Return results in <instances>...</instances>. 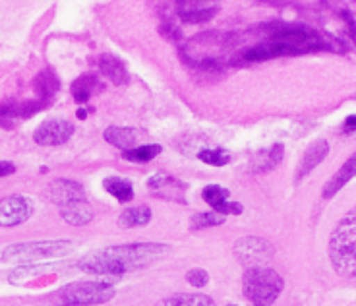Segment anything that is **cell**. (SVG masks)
Returning <instances> with one entry per match:
<instances>
[{
  "label": "cell",
  "instance_id": "2e32d148",
  "mask_svg": "<svg viewBox=\"0 0 356 306\" xmlns=\"http://www.w3.org/2000/svg\"><path fill=\"white\" fill-rule=\"evenodd\" d=\"M283 155H285V145L283 144H273L267 150H261V152L252 159V167L250 171L252 172H269L275 169L279 163L283 161Z\"/></svg>",
  "mask_w": 356,
  "mask_h": 306
},
{
  "label": "cell",
  "instance_id": "9c48e42d",
  "mask_svg": "<svg viewBox=\"0 0 356 306\" xmlns=\"http://www.w3.org/2000/svg\"><path fill=\"white\" fill-rule=\"evenodd\" d=\"M74 134V124L64 118H51L41 122L33 132V140L39 145H63Z\"/></svg>",
  "mask_w": 356,
  "mask_h": 306
},
{
  "label": "cell",
  "instance_id": "5b68a950",
  "mask_svg": "<svg viewBox=\"0 0 356 306\" xmlns=\"http://www.w3.org/2000/svg\"><path fill=\"white\" fill-rule=\"evenodd\" d=\"M115 297V289L103 281H76L51 297L53 306H95Z\"/></svg>",
  "mask_w": 356,
  "mask_h": 306
},
{
  "label": "cell",
  "instance_id": "5bb4252c",
  "mask_svg": "<svg viewBox=\"0 0 356 306\" xmlns=\"http://www.w3.org/2000/svg\"><path fill=\"white\" fill-rule=\"evenodd\" d=\"M355 177H356V153H353L347 161L341 165V169H339V171L335 172L327 182H325V186H323V190H321V196H323V198H333L339 190L343 188L348 180L355 179Z\"/></svg>",
  "mask_w": 356,
  "mask_h": 306
},
{
  "label": "cell",
  "instance_id": "7a4b0ae2",
  "mask_svg": "<svg viewBox=\"0 0 356 306\" xmlns=\"http://www.w3.org/2000/svg\"><path fill=\"white\" fill-rule=\"evenodd\" d=\"M169 252V246L161 243L120 244V246L99 248L95 252L88 254L86 258H81L78 266L86 273L120 280L128 271L143 270Z\"/></svg>",
  "mask_w": 356,
  "mask_h": 306
},
{
  "label": "cell",
  "instance_id": "7402d4cb",
  "mask_svg": "<svg viewBox=\"0 0 356 306\" xmlns=\"http://www.w3.org/2000/svg\"><path fill=\"white\" fill-rule=\"evenodd\" d=\"M152 221V209L147 206H136L126 209L118 217V225L122 229H136V227L147 225Z\"/></svg>",
  "mask_w": 356,
  "mask_h": 306
},
{
  "label": "cell",
  "instance_id": "cb8c5ba5",
  "mask_svg": "<svg viewBox=\"0 0 356 306\" xmlns=\"http://www.w3.org/2000/svg\"><path fill=\"white\" fill-rule=\"evenodd\" d=\"M103 186L111 196H115L118 202H130L134 198V186L128 179L120 177H108L103 180Z\"/></svg>",
  "mask_w": 356,
  "mask_h": 306
},
{
  "label": "cell",
  "instance_id": "603a6c76",
  "mask_svg": "<svg viewBox=\"0 0 356 306\" xmlns=\"http://www.w3.org/2000/svg\"><path fill=\"white\" fill-rule=\"evenodd\" d=\"M157 306H215V300L204 293H178L163 298Z\"/></svg>",
  "mask_w": 356,
  "mask_h": 306
},
{
  "label": "cell",
  "instance_id": "ba28073f",
  "mask_svg": "<svg viewBox=\"0 0 356 306\" xmlns=\"http://www.w3.org/2000/svg\"><path fill=\"white\" fill-rule=\"evenodd\" d=\"M33 216V204L26 196H6L0 202V225L18 227Z\"/></svg>",
  "mask_w": 356,
  "mask_h": 306
},
{
  "label": "cell",
  "instance_id": "e0dca14e",
  "mask_svg": "<svg viewBox=\"0 0 356 306\" xmlns=\"http://www.w3.org/2000/svg\"><path fill=\"white\" fill-rule=\"evenodd\" d=\"M33 88H35L37 99L49 107L51 101L54 99V95L60 90V81H58L53 70H41V72L37 74L35 80H33Z\"/></svg>",
  "mask_w": 356,
  "mask_h": 306
},
{
  "label": "cell",
  "instance_id": "52a82bcc",
  "mask_svg": "<svg viewBox=\"0 0 356 306\" xmlns=\"http://www.w3.org/2000/svg\"><path fill=\"white\" fill-rule=\"evenodd\" d=\"M236 258L246 268H266V264L273 258V246L266 239L259 236H242L234 244Z\"/></svg>",
  "mask_w": 356,
  "mask_h": 306
},
{
  "label": "cell",
  "instance_id": "44dd1931",
  "mask_svg": "<svg viewBox=\"0 0 356 306\" xmlns=\"http://www.w3.org/2000/svg\"><path fill=\"white\" fill-rule=\"evenodd\" d=\"M97 88H101L97 76L95 74H83L72 83V95H74L76 103L83 105V103H88L91 99V95L95 93Z\"/></svg>",
  "mask_w": 356,
  "mask_h": 306
},
{
  "label": "cell",
  "instance_id": "83f0119b",
  "mask_svg": "<svg viewBox=\"0 0 356 306\" xmlns=\"http://www.w3.org/2000/svg\"><path fill=\"white\" fill-rule=\"evenodd\" d=\"M186 281L192 285V287L196 289H202L207 285V281H209V273L205 270H200V268H196V270H190L186 273Z\"/></svg>",
  "mask_w": 356,
  "mask_h": 306
},
{
  "label": "cell",
  "instance_id": "7c38bea8",
  "mask_svg": "<svg viewBox=\"0 0 356 306\" xmlns=\"http://www.w3.org/2000/svg\"><path fill=\"white\" fill-rule=\"evenodd\" d=\"M147 186L152 192H155L157 196L161 198H167V200H177V202H186L184 198V190L186 186L180 182L175 177H169V175H165V172H159V175H153L149 182H147Z\"/></svg>",
  "mask_w": 356,
  "mask_h": 306
},
{
  "label": "cell",
  "instance_id": "9a60e30c",
  "mask_svg": "<svg viewBox=\"0 0 356 306\" xmlns=\"http://www.w3.org/2000/svg\"><path fill=\"white\" fill-rule=\"evenodd\" d=\"M99 70L105 74L115 86H126L130 81V72H128L126 64L115 54H101Z\"/></svg>",
  "mask_w": 356,
  "mask_h": 306
},
{
  "label": "cell",
  "instance_id": "3957f363",
  "mask_svg": "<svg viewBox=\"0 0 356 306\" xmlns=\"http://www.w3.org/2000/svg\"><path fill=\"white\" fill-rule=\"evenodd\" d=\"M330 258L343 277H356V207L343 217L331 233Z\"/></svg>",
  "mask_w": 356,
  "mask_h": 306
},
{
  "label": "cell",
  "instance_id": "1f68e13d",
  "mask_svg": "<svg viewBox=\"0 0 356 306\" xmlns=\"http://www.w3.org/2000/svg\"><path fill=\"white\" fill-rule=\"evenodd\" d=\"M78 117L86 118V111H78Z\"/></svg>",
  "mask_w": 356,
  "mask_h": 306
},
{
  "label": "cell",
  "instance_id": "ac0fdd59",
  "mask_svg": "<svg viewBox=\"0 0 356 306\" xmlns=\"http://www.w3.org/2000/svg\"><path fill=\"white\" fill-rule=\"evenodd\" d=\"M180 8H182L178 10L180 19L186 24H194V26L209 22L219 12V6H205L200 2H186V4H180Z\"/></svg>",
  "mask_w": 356,
  "mask_h": 306
},
{
  "label": "cell",
  "instance_id": "30bf717a",
  "mask_svg": "<svg viewBox=\"0 0 356 306\" xmlns=\"http://www.w3.org/2000/svg\"><path fill=\"white\" fill-rule=\"evenodd\" d=\"M49 200L60 207L74 202H86V190L78 180L58 179L49 186Z\"/></svg>",
  "mask_w": 356,
  "mask_h": 306
},
{
  "label": "cell",
  "instance_id": "8fae6325",
  "mask_svg": "<svg viewBox=\"0 0 356 306\" xmlns=\"http://www.w3.org/2000/svg\"><path fill=\"white\" fill-rule=\"evenodd\" d=\"M204 200L209 204V206L213 207V211L217 214H221V216H241L242 214V204H236V202H231L229 196H231V192L227 188H222L219 184H209V186H205L204 188Z\"/></svg>",
  "mask_w": 356,
  "mask_h": 306
},
{
  "label": "cell",
  "instance_id": "6da1fadb",
  "mask_svg": "<svg viewBox=\"0 0 356 306\" xmlns=\"http://www.w3.org/2000/svg\"><path fill=\"white\" fill-rule=\"evenodd\" d=\"M264 33L266 37L259 43L242 51V63H259L277 56H294L327 49V41L304 24L275 22L264 26Z\"/></svg>",
  "mask_w": 356,
  "mask_h": 306
},
{
  "label": "cell",
  "instance_id": "484cf974",
  "mask_svg": "<svg viewBox=\"0 0 356 306\" xmlns=\"http://www.w3.org/2000/svg\"><path fill=\"white\" fill-rule=\"evenodd\" d=\"M225 223V216L217 214V211H202L196 214L190 219V227L197 231V229H207V227H217Z\"/></svg>",
  "mask_w": 356,
  "mask_h": 306
},
{
  "label": "cell",
  "instance_id": "4dcf8cb0",
  "mask_svg": "<svg viewBox=\"0 0 356 306\" xmlns=\"http://www.w3.org/2000/svg\"><path fill=\"white\" fill-rule=\"evenodd\" d=\"M345 130H347V132H353V130H356V117L347 118V122H345Z\"/></svg>",
  "mask_w": 356,
  "mask_h": 306
},
{
  "label": "cell",
  "instance_id": "ffe728a7",
  "mask_svg": "<svg viewBox=\"0 0 356 306\" xmlns=\"http://www.w3.org/2000/svg\"><path fill=\"white\" fill-rule=\"evenodd\" d=\"M60 217L70 225L83 227L88 225L89 221H93V209L88 202H74V204L60 207Z\"/></svg>",
  "mask_w": 356,
  "mask_h": 306
},
{
  "label": "cell",
  "instance_id": "f1b7e54d",
  "mask_svg": "<svg viewBox=\"0 0 356 306\" xmlns=\"http://www.w3.org/2000/svg\"><path fill=\"white\" fill-rule=\"evenodd\" d=\"M161 31H163V35L169 37L170 41H175V39H180V29H177V27L172 26V24H163Z\"/></svg>",
  "mask_w": 356,
  "mask_h": 306
},
{
  "label": "cell",
  "instance_id": "4fadbf2b",
  "mask_svg": "<svg viewBox=\"0 0 356 306\" xmlns=\"http://www.w3.org/2000/svg\"><path fill=\"white\" fill-rule=\"evenodd\" d=\"M327 153H330V144L325 140H316L314 144L308 145L306 152H304L302 159L298 163V171L294 175V180L300 182L306 175H310L327 157Z\"/></svg>",
  "mask_w": 356,
  "mask_h": 306
},
{
  "label": "cell",
  "instance_id": "d6986e66",
  "mask_svg": "<svg viewBox=\"0 0 356 306\" xmlns=\"http://www.w3.org/2000/svg\"><path fill=\"white\" fill-rule=\"evenodd\" d=\"M138 138H140V132H138L136 128L130 127H108L107 130H105V140H107L111 145L122 150V152L134 150Z\"/></svg>",
  "mask_w": 356,
  "mask_h": 306
},
{
  "label": "cell",
  "instance_id": "4316f807",
  "mask_svg": "<svg viewBox=\"0 0 356 306\" xmlns=\"http://www.w3.org/2000/svg\"><path fill=\"white\" fill-rule=\"evenodd\" d=\"M197 157L204 163H207V165H211V167H225L227 163L231 161V153L227 152V150H221V147H217V150H202V152L197 153Z\"/></svg>",
  "mask_w": 356,
  "mask_h": 306
},
{
  "label": "cell",
  "instance_id": "277c9868",
  "mask_svg": "<svg viewBox=\"0 0 356 306\" xmlns=\"http://www.w3.org/2000/svg\"><path fill=\"white\" fill-rule=\"evenodd\" d=\"M242 289L252 306H273L285 289V281L271 268H250L242 277Z\"/></svg>",
  "mask_w": 356,
  "mask_h": 306
},
{
  "label": "cell",
  "instance_id": "d6a6232c",
  "mask_svg": "<svg viewBox=\"0 0 356 306\" xmlns=\"http://www.w3.org/2000/svg\"><path fill=\"white\" fill-rule=\"evenodd\" d=\"M229 306H234V305H229Z\"/></svg>",
  "mask_w": 356,
  "mask_h": 306
},
{
  "label": "cell",
  "instance_id": "d4e9b609",
  "mask_svg": "<svg viewBox=\"0 0 356 306\" xmlns=\"http://www.w3.org/2000/svg\"><path fill=\"white\" fill-rule=\"evenodd\" d=\"M163 152V147L159 144H145V145H136L134 150L124 152V159L134 163H147L155 159L159 153Z\"/></svg>",
  "mask_w": 356,
  "mask_h": 306
},
{
  "label": "cell",
  "instance_id": "8992f818",
  "mask_svg": "<svg viewBox=\"0 0 356 306\" xmlns=\"http://www.w3.org/2000/svg\"><path fill=\"white\" fill-rule=\"evenodd\" d=\"M72 241H29V243L10 244L2 250L4 261H44L64 258L74 252Z\"/></svg>",
  "mask_w": 356,
  "mask_h": 306
},
{
  "label": "cell",
  "instance_id": "f546056e",
  "mask_svg": "<svg viewBox=\"0 0 356 306\" xmlns=\"http://www.w3.org/2000/svg\"><path fill=\"white\" fill-rule=\"evenodd\" d=\"M16 171V165L10 161H2L0 163V177H8L10 172Z\"/></svg>",
  "mask_w": 356,
  "mask_h": 306
}]
</instances>
